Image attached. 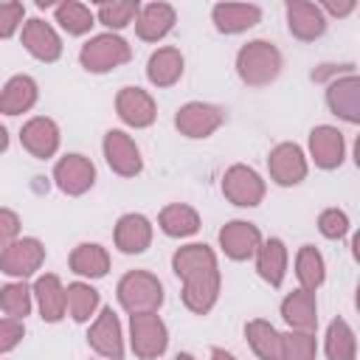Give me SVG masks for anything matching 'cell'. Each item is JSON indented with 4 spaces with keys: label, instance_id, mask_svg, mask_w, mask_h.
Returning a JSON list of instances; mask_svg holds the SVG:
<instances>
[{
    "label": "cell",
    "instance_id": "cell-1",
    "mask_svg": "<svg viewBox=\"0 0 360 360\" xmlns=\"http://www.w3.org/2000/svg\"><path fill=\"white\" fill-rule=\"evenodd\" d=\"M172 270L183 278V304L194 315H208L219 298V264L208 245H183L172 256Z\"/></svg>",
    "mask_w": 360,
    "mask_h": 360
},
{
    "label": "cell",
    "instance_id": "cell-2",
    "mask_svg": "<svg viewBox=\"0 0 360 360\" xmlns=\"http://www.w3.org/2000/svg\"><path fill=\"white\" fill-rule=\"evenodd\" d=\"M236 73L248 87H264L281 73V51L270 39H250L236 53Z\"/></svg>",
    "mask_w": 360,
    "mask_h": 360
},
{
    "label": "cell",
    "instance_id": "cell-3",
    "mask_svg": "<svg viewBox=\"0 0 360 360\" xmlns=\"http://www.w3.org/2000/svg\"><path fill=\"white\" fill-rule=\"evenodd\" d=\"M115 292H118V304L129 315L158 312L160 304H163V284L149 270H129V273H124L118 287H115Z\"/></svg>",
    "mask_w": 360,
    "mask_h": 360
},
{
    "label": "cell",
    "instance_id": "cell-4",
    "mask_svg": "<svg viewBox=\"0 0 360 360\" xmlns=\"http://www.w3.org/2000/svg\"><path fill=\"white\" fill-rule=\"evenodd\" d=\"M129 59H132L129 42L112 31L90 37L79 51V62L87 73H110V70L127 65Z\"/></svg>",
    "mask_w": 360,
    "mask_h": 360
},
{
    "label": "cell",
    "instance_id": "cell-5",
    "mask_svg": "<svg viewBox=\"0 0 360 360\" xmlns=\"http://www.w3.org/2000/svg\"><path fill=\"white\" fill-rule=\"evenodd\" d=\"M129 346H132L135 357H141V360H155L166 352L169 329L158 312L129 315Z\"/></svg>",
    "mask_w": 360,
    "mask_h": 360
},
{
    "label": "cell",
    "instance_id": "cell-6",
    "mask_svg": "<svg viewBox=\"0 0 360 360\" xmlns=\"http://www.w3.org/2000/svg\"><path fill=\"white\" fill-rule=\"evenodd\" d=\"M222 194L228 202H233L239 208H253L264 200V180L259 177L256 169H250L245 163H233L222 174Z\"/></svg>",
    "mask_w": 360,
    "mask_h": 360
},
{
    "label": "cell",
    "instance_id": "cell-7",
    "mask_svg": "<svg viewBox=\"0 0 360 360\" xmlns=\"http://www.w3.org/2000/svg\"><path fill=\"white\" fill-rule=\"evenodd\" d=\"M225 124V110L208 101H188L174 112V127L186 138H208Z\"/></svg>",
    "mask_w": 360,
    "mask_h": 360
},
{
    "label": "cell",
    "instance_id": "cell-8",
    "mask_svg": "<svg viewBox=\"0 0 360 360\" xmlns=\"http://www.w3.org/2000/svg\"><path fill=\"white\" fill-rule=\"evenodd\" d=\"M45 262V245L34 236L14 239L8 248L0 250V273L14 276V278H28L34 276Z\"/></svg>",
    "mask_w": 360,
    "mask_h": 360
},
{
    "label": "cell",
    "instance_id": "cell-9",
    "mask_svg": "<svg viewBox=\"0 0 360 360\" xmlns=\"http://www.w3.org/2000/svg\"><path fill=\"white\" fill-rule=\"evenodd\" d=\"M53 180H56V186H59L62 194L79 197V194H84V191L93 188V183H96V166H93L90 158L73 152V155H65V158L56 160Z\"/></svg>",
    "mask_w": 360,
    "mask_h": 360
},
{
    "label": "cell",
    "instance_id": "cell-10",
    "mask_svg": "<svg viewBox=\"0 0 360 360\" xmlns=\"http://www.w3.org/2000/svg\"><path fill=\"white\" fill-rule=\"evenodd\" d=\"M101 149H104V160H107V166H110L115 174H121V177H135V174H141V169H143V158H141L138 143H135L127 132H121V129H110V132L104 135Z\"/></svg>",
    "mask_w": 360,
    "mask_h": 360
},
{
    "label": "cell",
    "instance_id": "cell-11",
    "mask_svg": "<svg viewBox=\"0 0 360 360\" xmlns=\"http://www.w3.org/2000/svg\"><path fill=\"white\" fill-rule=\"evenodd\" d=\"M267 169H270L273 183H278V186H298L307 177V155H304V149L298 143L284 141V143L270 149Z\"/></svg>",
    "mask_w": 360,
    "mask_h": 360
},
{
    "label": "cell",
    "instance_id": "cell-12",
    "mask_svg": "<svg viewBox=\"0 0 360 360\" xmlns=\"http://www.w3.org/2000/svg\"><path fill=\"white\" fill-rule=\"evenodd\" d=\"M87 343L96 354L107 357V360H121L124 357V332H121V321L118 315L104 307L98 312V318L93 321L90 332H87Z\"/></svg>",
    "mask_w": 360,
    "mask_h": 360
},
{
    "label": "cell",
    "instance_id": "cell-13",
    "mask_svg": "<svg viewBox=\"0 0 360 360\" xmlns=\"http://www.w3.org/2000/svg\"><path fill=\"white\" fill-rule=\"evenodd\" d=\"M115 112L127 127H135V129H146L158 118L155 98L141 87H121L115 96Z\"/></svg>",
    "mask_w": 360,
    "mask_h": 360
},
{
    "label": "cell",
    "instance_id": "cell-14",
    "mask_svg": "<svg viewBox=\"0 0 360 360\" xmlns=\"http://www.w3.org/2000/svg\"><path fill=\"white\" fill-rule=\"evenodd\" d=\"M20 143L28 155L39 158V160H48L56 155L59 149V127L53 118H45V115H34L22 124L20 129Z\"/></svg>",
    "mask_w": 360,
    "mask_h": 360
},
{
    "label": "cell",
    "instance_id": "cell-15",
    "mask_svg": "<svg viewBox=\"0 0 360 360\" xmlns=\"http://www.w3.org/2000/svg\"><path fill=\"white\" fill-rule=\"evenodd\" d=\"M259 245H262V233H259V228L253 222L231 219L228 225L219 228V248L233 262H245V259L256 256Z\"/></svg>",
    "mask_w": 360,
    "mask_h": 360
},
{
    "label": "cell",
    "instance_id": "cell-16",
    "mask_svg": "<svg viewBox=\"0 0 360 360\" xmlns=\"http://www.w3.org/2000/svg\"><path fill=\"white\" fill-rule=\"evenodd\" d=\"M287 28L295 39L301 42H312L318 37H323L326 31V14L321 11L318 3L309 0H287Z\"/></svg>",
    "mask_w": 360,
    "mask_h": 360
},
{
    "label": "cell",
    "instance_id": "cell-17",
    "mask_svg": "<svg viewBox=\"0 0 360 360\" xmlns=\"http://www.w3.org/2000/svg\"><path fill=\"white\" fill-rule=\"evenodd\" d=\"M309 155L315 160L318 169H338L346 158V141H343V132L338 127H329V124H318L312 127L309 132Z\"/></svg>",
    "mask_w": 360,
    "mask_h": 360
},
{
    "label": "cell",
    "instance_id": "cell-18",
    "mask_svg": "<svg viewBox=\"0 0 360 360\" xmlns=\"http://www.w3.org/2000/svg\"><path fill=\"white\" fill-rule=\"evenodd\" d=\"M326 107L346 124H360V79H357V73L340 76L326 84Z\"/></svg>",
    "mask_w": 360,
    "mask_h": 360
},
{
    "label": "cell",
    "instance_id": "cell-19",
    "mask_svg": "<svg viewBox=\"0 0 360 360\" xmlns=\"http://www.w3.org/2000/svg\"><path fill=\"white\" fill-rule=\"evenodd\" d=\"M20 39H22L25 51L34 59H39V62H56L62 56V39H59V34L53 31L51 22L39 20V17H34V20H28L22 25Z\"/></svg>",
    "mask_w": 360,
    "mask_h": 360
},
{
    "label": "cell",
    "instance_id": "cell-20",
    "mask_svg": "<svg viewBox=\"0 0 360 360\" xmlns=\"http://www.w3.org/2000/svg\"><path fill=\"white\" fill-rule=\"evenodd\" d=\"M174 22H177L174 6L160 3V0L158 3H146V6H141L138 17H135V34L143 42H158L174 28Z\"/></svg>",
    "mask_w": 360,
    "mask_h": 360
},
{
    "label": "cell",
    "instance_id": "cell-21",
    "mask_svg": "<svg viewBox=\"0 0 360 360\" xmlns=\"http://www.w3.org/2000/svg\"><path fill=\"white\" fill-rule=\"evenodd\" d=\"M211 20L219 34H242L262 20V8L253 3H217Z\"/></svg>",
    "mask_w": 360,
    "mask_h": 360
},
{
    "label": "cell",
    "instance_id": "cell-22",
    "mask_svg": "<svg viewBox=\"0 0 360 360\" xmlns=\"http://www.w3.org/2000/svg\"><path fill=\"white\" fill-rule=\"evenodd\" d=\"M115 248L121 253H143L149 245H152V222L143 217V214H124L118 222H115Z\"/></svg>",
    "mask_w": 360,
    "mask_h": 360
},
{
    "label": "cell",
    "instance_id": "cell-23",
    "mask_svg": "<svg viewBox=\"0 0 360 360\" xmlns=\"http://www.w3.org/2000/svg\"><path fill=\"white\" fill-rule=\"evenodd\" d=\"M281 318L287 321L290 329L298 332H315L318 326V304L315 292L309 290H295L281 301Z\"/></svg>",
    "mask_w": 360,
    "mask_h": 360
},
{
    "label": "cell",
    "instance_id": "cell-24",
    "mask_svg": "<svg viewBox=\"0 0 360 360\" xmlns=\"http://www.w3.org/2000/svg\"><path fill=\"white\" fill-rule=\"evenodd\" d=\"M34 298H37V307H39V315L42 321L48 323H59L68 312H65V287L59 281V276L53 273H45L37 278V284L31 287Z\"/></svg>",
    "mask_w": 360,
    "mask_h": 360
},
{
    "label": "cell",
    "instance_id": "cell-25",
    "mask_svg": "<svg viewBox=\"0 0 360 360\" xmlns=\"http://www.w3.org/2000/svg\"><path fill=\"white\" fill-rule=\"evenodd\" d=\"M39 98V90H37V82L25 73H17L6 82V87L0 90V112L3 115H20V112H28Z\"/></svg>",
    "mask_w": 360,
    "mask_h": 360
},
{
    "label": "cell",
    "instance_id": "cell-26",
    "mask_svg": "<svg viewBox=\"0 0 360 360\" xmlns=\"http://www.w3.org/2000/svg\"><path fill=\"white\" fill-rule=\"evenodd\" d=\"M183 65H186V59H183L180 48H172V45L158 48V51L149 56V62H146V79H149L155 87H172V84L180 82Z\"/></svg>",
    "mask_w": 360,
    "mask_h": 360
},
{
    "label": "cell",
    "instance_id": "cell-27",
    "mask_svg": "<svg viewBox=\"0 0 360 360\" xmlns=\"http://www.w3.org/2000/svg\"><path fill=\"white\" fill-rule=\"evenodd\" d=\"M256 273L270 287H281L284 273H287V248H284L281 239L270 236L267 242L259 245V250H256Z\"/></svg>",
    "mask_w": 360,
    "mask_h": 360
},
{
    "label": "cell",
    "instance_id": "cell-28",
    "mask_svg": "<svg viewBox=\"0 0 360 360\" xmlns=\"http://www.w3.org/2000/svg\"><path fill=\"white\" fill-rule=\"evenodd\" d=\"M68 264H70V270H73L76 276L101 278V276H107V270H110V253H107V248H101V245H96V242H82V245L73 248Z\"/></svg>",
    "mask_w": 360,
    "mask_h": 360
},
{
    "label": "cell",
    "instance_id": "cell-29",
    "mask_svg": "<svg viewBox=\"0 0 360 360\" xmlns=\"http://www.w3.org/2000/svg\"><path fill=\"white\" fill-rule=\"evenodd\" d=\"M158 225L166 236L183 239V236H191L200 231V214L186 202H172L158 214Z\"/></svg>",
    "mask_w": 360,
    "mask_h": 360
},
{
    "label": "cell",
    "instance_id": "cell-30",
    "mask_svg": "<svg viewBox=\"0 0 360 360\" xmlns=\"http://www.w3.org/2000/svg\"><path fill=\"white\" fill-rule=\"evenodd\" d=\"M245 338L253 349V354L259 360H278V349H281V332L262 318H253L245 323Z\"/></svg>",
    "mask_w": 360,
    "mask_h": 360
},
{
    "label": "cell",
    "instance_id": "cell-31",
    "mask_svg": "<svg viewBox=\"0 0 360 360\" xmlns=\"http://www.w3.org/2000/svg\"><path fill=\"white\" fill-rule=\"evenodd\" d=\"M295 278H298L301 290H309V292H315L323 284L326 264H323V256L318 253V248H312V245H301L298 248V256H295Z\"/></svg>",
    "mask_w": 360,
    "mask_h": 360
},
{
    "label": "cell",
    "instance_id": "cell-32",
    "mask_svg": "<svg viewBox=\"0 0 360 360\" xmlns=\"http://www.w3.org/2000/svg\"><path fill=\"white\" fill-rule=\"evenodd\" d=\"M323 352H326L329 360H354V357H357V338H354V329H352L343 318H335V321L326 326Z\"/></svg>",
    "mask_w": 360,
    "mask_h": 360
},
{
    "label": "cell",
    "instance_id": "cell-33",
    "mask_svg": "<svg viewBox=\"0 0 360 360\" xmlns=\"http://www.w3.org/2000/svg\"><path fill=\"white\" fill-rule=\"evenodd\" d=\"M98 309V290L84 284V281H73L65 287V312L76 321L84 323L90 321V315Z\"/></svg>",
    "mask_w": 360,
    "mask_h": 360
},
{
    "label": "cell",
    "instance_id": "cell-34",
    "mask_svg": "<svg viewBox=\"0 0 360 360\" xmlns=\"http://www.w3.org/2000/svg\"><path fill=\"white\" fill-rule=\"evenodd\" d=\"M56 22L62 25V31H68L70 37H82V34H87L96 22V17H93V11H90V6H84V3H79V0H65V3H59L56 6Z\"/></svg>",
    "mask_w": 360,
    "mask_h": 360
},
{
    "label": "cell",
    "instance_id": "cell-35",
    "mask_svg": "<svg viewBox=\"0 0 360 360\" xmlns=\"http://www.w3.org/2000/svg\"><path fill=\"white\" fill-rule=\"evenodd\" d=\"M141 11V3L138 0H107V3H98L96 6V17L101 25L112 28V31H121L127 28Z\"/></svg>",
    "mask_w": 360,
    "mask_h": 360
},
{
    "label": "cell",
    "instance_id": "cell-36",
    "mask_svg": "<svg viewBox=\"0 0 360 360\" xmlns=\"http://www.w3.org/2000/svg\"><path fill=\"white\" fill-rule=\"evenodd\" d=\"M315 354H318L315 332H298V329H290V332L281 335L278 360H315Z\"/></svg>",
    "mask_w": 360,
    "mask_h": 360
},
{
    "label": "cell",
    "instance_id": "cell-37",
    "mask_svg": "<svg viewBox=\"0 0 360 360\" xmlns=\"http://www.w3.org/2000/svg\"><path fill=\"white\" fill-rule=\"evenodd\" d=\"M31 287L25 281H11L6 287H0V309L8 315V318H17L22 321L28 312H31Z\"/></svg>",
    "mask_w": 360,
    "mask_h": 360
},
{
    "label": "cell",
    "instance_id": "cell-38",
    "mask_svg": "<svg viewBox=\"0 0 360 360\" xmlns=\"http://www.w3.org/2000/svg\"><path fill=\"white\" fill-rule=\"evenodd\" d=\"M318 231L326 239H343L349 233V217L340 208H323L318 214Z\"/></svg>",
    "mask_w": 360,
    "mask_h": 360
},
{
    "label": "cell",
    "instance_id": "cell-39",
    "mask_svg": "<svg viewBox=\"0 0 360 360\" xmlns=\"http://www.w3.org/2000/svg\"><path fill=\"white\" fill-rule=\"evenodd\" d=\"M25 6L22 3H0V39H8L22 25Z\"/></svg>",
    "mask_w": 360,
    "mask_h": 360
},
{
    "label": "cell",
    "instance_id": "cell-40",
    "mask_svg": "<svg viewBox=\"0 0 360 360\" xmlns=\"http://www.w3.org/2000/svg\"><path fill=\"white\" fill-rule=\"evenodd\" d=\"M25 338V326L17 318H0V354L11 352Z\"/></svg>",
    "mask_w": 360,
    "mask_h": 360
},
{
    "label": "cell",
    "instance_id": "cell-41",
    "mask_svg": "<svg viewBox=\"0 0 360 360\" xmlns=\"http://www.w3.org/2000/svg\"><path fill=\"white\" fill-rule=\"evenodd\" d=\"M352 73H357V65L354 62H343V65H318L312 73H309V79L312 82H335V79H340V76H352Z\"/></svg>",
    "mask_w": 360,
    "mask_h": 360
},
{
    "label": "cell",
    "instance_id": "cell-42",
    "mask_svg": "<svg viewBox=\"0 0 360 360\" xmlns=\"http://www.w3.org/2000/svg\"><path fill=\"white\" fill-rule=\"evenodd\" d=\"M20 239V217L11 208H0V250Z\"/></svg>",
    "mask_w": 360,
    "mask_h": 360
},
{
    "label": "cell",
    "instance_id": "cell-43",
    "mask_svg": "<svg viewBox=\"0 0 360 360\" xmlns=\"http://www.w3.org/2000/svg\"><path fill=\"white\" fill-rule=\"evenodd\" d=\"M354 8H357L354 0H346V3H323V6H321V11H323V14H332V17H346V14H352Z\"/></svg>",
    "mask_w": 360,
    "mask_h": 360
},
{
    "label": "cell",
    "instance_id": "cell-44",
    "mask_svg": "<svg viewBox=\"0 0 360 360\" xmlns=\"http://www.w3.org/2000/svg\"><path fill=\"white\" fill-rule=\"evenodd\" d=\"M211 360H236L231 352H225V349H219V346H214L211 349Z\"/></svg>",
    "mask_w": 360,
    "mask_h": 360
},
{
    "label": "cell",
    "instance_id": "cell-45",
    "mask_svg": "<svg viewBox=\"0 0 360 360\" xmlns=\"http://www.w3.org/2000/svg\"><path fill=\"white\" fill-rule=\"evenodd\" d=\"M8 149V129L0 124V152H6Z\"/></svg>",
    "mask_w": 360,
    "mask_h": 360
},
{
    "label": "cell",
    "instance_id": "cell-46",
    "mask_svg": "<svg viewBox=\"0 0 360 360\" xmlns=\"http://www.w3.org/2000/svg\"><path fill=\"white\" fill-rule=\"evenodd\" d=\"M174 360H194V357H191V354H188V352H180V354H177V357H174Z\"/></svg>",
    "mask_w": 360,
    "mask_h": 360
}]
</instances>
